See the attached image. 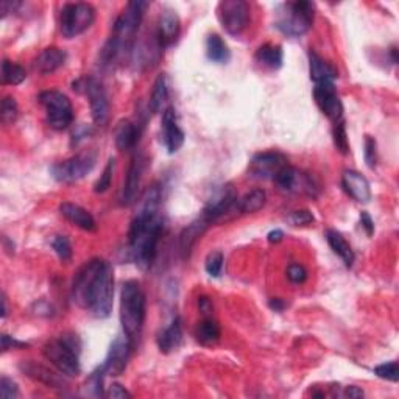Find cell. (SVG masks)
<instances>
[{
	"label": "cell",
	"mask_w": 399,
	"mask_h": 399,
	"mask_svg": "<svg viewBox=\"0 0 399 399\" xmlns=\"http://www.w3.org/2000/svg\"><path fill=\"white\" fill-rule=\"evenodd\" d=\"M332 136H334L335 147H337V150L340 151V153H341V155H348V153H350V141H348L346 125H345V120H343V119L334 124Z\"/></svg>",
	"instance_id": "36"
},
{
	"label": "cell",
	"mask_w": 399,
	"mask_h": 399,
	"mask_svg": "<svg viewBox=\"0 0 399 399\" xmlns=\"http://www.w3.org/2000/svg\"><path fill=\"white\" fill-rule=\"evenodd\" d=\"M106 375L103 366H100L99 370H96L92 375L87 377V381L83 387V393L86 396H92V398H100L103 396V376Z\"/></svg>",
	"instance_id": "35"
},
{
	"label": "cell",
	"mask_w": 399,
	"mask_h": 399,
	"mask_svg": "<svg viewBox=\"0 0 399 399\" xmlns=\"http://www.w3.org/2000/svg\"><path fill=\"white\" fill-rule=\"evenodd\" d=\"M206 55L207 58L217 65H226L231 58L230 49L226 42L219 35H209L206 40Z\"/></svg>",
	"instance_id": "31"
},
{
	"label": "cell",
	"mask_w": 399,
	"mask_h": 399,
	"mask_svg": "<svg viewBox=\"0 0 399 399\" xmlns=\"http://www.w3.org/2000/svg\"><path fill=\"white\" fill-rule=\"evenodd\" d=\"M144 162L145 161L141 155L133 156L122 192H120V205L122 206H131L133 203L137 201L139 189H141L142 173H144Z\"/></svg>",
	"instance_id": "18"
},
{
	"label": "cell",
	"mask_w": 399,
	"mask_h": 399,
	"mask_svg": "<svg viewBox=\"0 0 399 399\" xmlns=\"http://www.w3.org/2000/svg\"><path fill=\"white\" fill-rule=\"evenodd\" d=\"M0 398L2 399H17L19 398V387L15 381L8 377L0 379Z\"/></svg>",
	"instance_id": "44"
},
{
	"label": "cell",
	"mask_w": 399,
	"mask_h": 399,
	"mask_svg": "<svg viewBox=\"0 0 399 399\" xmlns=\"http://www.w3.org/2000/svg\"><path fill=\"white\" fill-rule=\"evenodd\" d=\"M19 368H21L24 375H27L28 377L35 379V381L47 385L50 389H65L69 384L66 379L61 376L62 373L58 375V373L52 371L41 364H36L33 360H24V362H21V365H19Z\"/></svg>",
	"instance_id": "19"
},
{
	"label": "cell",
	"mask_w": 399,
	"mask_h": 399,
	"mask_svg": "<svg viewBox=\"0 0 399 399\" xmlns=\"http://www.w3.org/2000/svg\"><path fill=\"white\" fill-rule=\"evenodd\" d=\"M27 346L28 343H24V341H19L10 337V335L2 334V351H8L10 348H27Z\"/></svg>",
	"instance_id": "47"
},
{
	"label": "cell",
	"mask_w": 399,
	"mask_h": 399,
	"mask_svg": "<svg viewBox=\"0 0 399 399\" xmlns=\"http://www.w3.org/2000/svg\"><path fill=\"white\" fill-rule=\"evenodd\" d=\"M114 167H116V160H114V158H110V161H108V164L105 166L103 172H101V175H100V178L96 181V185H94V192L103 194L111 187Z\"/></svg>",
	"instance_id": "37"
},
{
	"label": "cell",
	"mask_w": 399,
	"mask_h": 399,
	"mask_svg": "<svg viewBox=\"0 0 399 399\" xmlns=\"http://www.w3.org/2000/svg\"><path fill=\"white\" fill-rule=\"evenodd\" d=\"M40 101L46 110L47 124L50 128L62 131L74 122V108L71 100L60 91H44L40 94Z\"/></svg>",
	"instance_id": "7"
},
{
	"label": "cell",
	"mask_w": 399,
	"mask_h": 399,
	"mask_svg": "<svg viewBox=\"0 0 399 399\" xmlns=\"http://www.w3.org/2000/svg\"><path fill=\"white\" fill-rule=\"evenodd\" d=\"M80 353L81 341L75 334L61 335L60 339L47 341L42 348L44 357L65 376H78L81 373Z\"/></svg>",
	"instance_id": "4"
},
{
	"label": "cell",
	"mask_w": 399,
	"mask_h": 399,
	"mask_svg": "<svg viewBox=\"0 0 399 399\" xmlns=\"http://www.w3.org/2000/svg\"><path fill=\"white\" fill-rule=\"evenodd\" d=\"M275 185L281 189L284 192H290V194H306V195H312L316 194V185L314 180L310 178L307 173L300 172L298 169L286 166L282 167L280 172L275 175Z\"/></svg>",
	"instance_id": "12"
},
{
	"label": "cell",
	"mask_w": 399,
	"mask_h": 399,
	"mask_svg": "<svg viewBox=\"0 0 399 399\" xmlns=\"http://www.w3.org/2000/svg\"><path fill=\"white\" fill-rule=\"evenodd\" d=\"M2 304H3V310H2V319H5L6 314H8V306H6V298H5V295L2 296Z\"/></svg>",
	"instance_id": "55"
},
{
	"label": "cell",
	"mask_w": 399,
	"mask_h": 399,
	"mask_svg": "<svg viewBox=\"0 0 399 399\" xmlns=\"http://www.w3.org/2000/svg\"><path fill=\"white\" fill-rule=\"evenodd\" d=\"M341 186L345 192L359 203H368L371 200V187L368 180L356 170H345L341 175Z\"/></svg>",
	"instance_id": "21"
},
{
	"label": "cell",
	"mask_w": 399,
	"mask_h": 399,
	"mask_svg": "<svg viewBox=\"0 0 399 399\" xmlns=\"http://www.w3.org/2000/svg\"><path fill=\"white\" fill-rule=\"evenodd\" d=\"M314 100L316 106L320 108V111L329 120H332L334 124L343 119V105H341V100L337 91H335L334 83L315 85Z\"/></svg>",
	"instance_id": "15"
},
{
	"label": "cell",
	"mask_w": 399,
	"mask_h": 399,
	"mask_svg": "<svg viewBox=\"0 0 399 399\" xmlns=\"http://www.w3.org/2000/svg\"><path fill=\"white\" fill-rule=\"evenodd\" d=\"M234 206H237V195L232 186H221L217 192H215L209 201L206 203L205 209H203V217H205L209 223H212L221 215L230 212Z\"/></svg>",
	"instance_id": "17"
},
{
	"label": "cell",
	"mask_w": 399,
	"mask_h": 399,
	"mask_svg": "<svg viewBox=\"0 0 399 399\" xmlns=\"http://www.w3.org/2000/svg\"><path fill=\"white\" fill-rule=\"evenodd\" d=\"M265 203H267V194L264 189H253L237 201V207L242 214H255L261 211Z\"/></svg>",
	"instance_id": "32"
},
{
	"label": "cell",
	"mask_w": 399,
	"mask_h": 399,
	"mask_svg": "<svg viewBox=\"0 0 399 399\" xmlns=\"http://www.w3.org/2000/svg\"><path fill=\"white\" fill-rule=\"evenodd\" d=\"M198 307H200V312L203 315H207L212 312V301L207 298V296H201L198 298Z\"/></svg>",
	"instance_id": "49"
},
{
	"label": "cell",
	"mask_w": 399,
	"mask_h": 399,
	"mask_svg": "<svg viewBox=\"0 0 399 399\" xmlns=\"http://www.w3.org/2000/svg\"><path fill=\"white\" fill-rule=\"evenodd\" d=\"M161 139L170 155L178 151L185 144V131L180 128L178 117L173 106H169L162 112L161 119Z\"/></svg>",
	"instance_id": "16"
},
{
	"label": "cell",
	"mask_w": 399,
	"mask_h": 399,
	"mask_svg": "<svg viewBox=\"0 0 399 399\" xmlns=\"http://www.w3.org/2000/svg\"><path fill=\"white\" fill-rule=\"evenodd\" d=\"M114 271L103 259H91L74 278L72 300L96 319H108L112 312Z\"/></svg>",
	"instance_id": "2"
},
{
	"label": "cell",
	"mask_w": 399,
	"mask_h": 399,
	"mask_svg": "<svg viewBox=\"0 0 399 399\" xmlns=\"http://www.w3.org/2000/svg\"><path fill=\"white\" fill-rule=\"evenodd\" d=\"M211 225L209 221L203 217L197 219L195 221H192L191 225H187L185 230H182L181 236H180V251H181V256L187 259L191 256L194 245L197 244V240L203 236V232L207 230V226Z\"/></svg>",
	"instance_id": "25"
},
{
	"label": "cell",
	"mask_w": 399,
	"mask_h": 399,
	"mask_svg": "<svg viewBox=\"0 0 399 399\" xmlns=\"http://www.w3.org/2000/svg\"><path fill=\"white\" fill-rule=\"evenodd\" d=\"M74 90L86 94V97L90 99L92 120L96 125L105 126L108 119H110V100H108V94L100 81L94 77L81 78L75 81Z\"/></svg>",
	"instance_id": "9"
},
{
	"label": "cell",
	"mask_w": 399,
	"mask_h": 399,
	"mask_svg": "<svg viewBox=\"0 0 399 399\" xmlns=\"http://www.w3.org/2000/svg\"><path fill=\"white\" fill-rule=\"evenodd\" d=\"M133 343L126 335H119L116 340L111 343L110 351H108V356L105 359V364L101 365L106 375L110 376H120L125 371L126 365H128V360L133 351Z\"/></svg>",
	"instance_id": "14"
},
{
	"label": "cell",
	"mask_w": 399,
	"mask_h": 399,
	"mask_svg": "<svg viewBox=\"0 0 399 399\" xmlns=\"http://www.w3.org/2000/svg\"><path fill=\"white\" fill-rule=\"evenodd\" d=\"M309 74L310 80H312L315 85L334 83V81L339 78L337 69H335L331 62L323 60L320 55L312 52V50L309 52Z\"/></svg>",
	"instance_id": "22"
},
{
	"label": "cell",
	"mask_w": 399,
	"mask_h": 399,
	"mask_svg": "<svg viewBox=\"0 0 399 399\" xmlns=\"http://www.w3.org/2000/svg\"><path fill=\"white\" fill-rule=\"evenodd\" d=\"M105 396L111 398V399H130L131 393L120 384H112Z\"/></svg>",
	"instance_id": "46"
},
{
	"label": "cell",
	"mask_w": 399,
	"mask_h": 399,
	"mask_svg": "<svg viewBox=\"0 0 399 399\" xmlns=\"http://www.w3.org/2000/svg\"><path fill=\"white\" fill-rule=\"evenodd\" d=\"M217 17L228 35L239 36L248 27L250 5L244 0H225L217 6Z\"/></svg>",
	"instance_id": "10"
},
{
	"label": "cell",
	"mask_w": 399,
	"mask_h": 399,
	"mask_svg": "<svg viewBox=\"0 0 399 399\" xmlns=\"http://www.w3.org/2000/svg\"><path fill=\"white\" fill-rule=\"evenodd\" d=\"M27 78V74H25V69L22 66L16 65V62H11L8 60H3L2 62V83L3 85H21L22 81Z\"/></svg>",
	"instance_id": "34"
},
{
	"label": "cell",
	"mask_w": 399,
	"mask_h": 399,
	"mask_svg": "<svg viewBox=\"0 0 399 399\" xmlns=\"http://www.w3.org/2000/svg\"><path fill=\"white\" fill-rule=\"evenodd\" d=\"M287 278L290 282L303 284L307 280V270L301 264H290L287 269Z\"/></svg>",
	"instance_id": "45"
},
{
	"label": "cell",
	"mask_w": 399,
	"mask_h": 399,
	"mask_svg": "<svg viewBox=\"0 0 399 399\" xmlns=\"http://www.w3.org/2000/svg\"><path fill=\"white\" fill-rule=\"evenodd\" d=\"M52 248L60 257V261L67 262L72 259V245L66 236H55L52 239Z\"/></svg>",
	"instance_id": "39"
},
{
	"label": "cell",
	"mask_w": 399,
	"mask_h": 399,
	"mask_svg": "<svg viewBox=\"0 0 399 399\" xmlns=\"http://www.w3.org/2000/svg\"><path fill=\"white\" fill-rule=\"evenodd\" d=\"M220 326L219 323L214 319H209L206 316L205 320H201L197 328H195V339H197L198 343L205 345V346H211L215 345L220 340Z\"/></svg>",
	"instance_id": "30"
},
{
	"label": "cell",
	"mask_w": 399,
	"mask_h": 399,
	"mask_svg": "<svg viewBox=\"0 0 399 399\" xmlns=\"http://www.w3.org/2000/svg\"><path fill=\"white\" fill-rule=\"evenodd\" d=\"M60 212L62 217L71 221L72 225L78 226L80 230L90 231V232L97 230L96 219H94L92 214L87 212L85 207L74 205V203H61Z\"/></svg>",
	"instance_id": "23"
},
{
	"label": "cell",
	"mask_w": 399,
	"mask_h": 399,
	"mask_svg": "<svg viewBox=\"0 0 399 399\" xmlns=\"http://www.w3.org/2000/svg\"><path fill=\"white\" fill-rule=\"evenodd\" d=\"M67 55L65 50L58 47H49L44 49L42 52L37 55V58L33 62L35 71H37L42 75H49L58 71L60 67L65 66Z\"/></svg>",
	"instance_id": "24"
},
{
	"label": "cell",
	"mask_w": 399,
	"mask_h": 399,
	"mask_svg": "<svg viewBox=\"0 0 399 399\" xmlns=\"http://www.w3.org/2000/svg\"><path fill=\"white\" fill-rule=\"evenodd\" d=\"M364 158L366 166L370 169H375L376 162H377V144L376 139L371 136H365V144H364Z\"/></svg>",
	"instance_id": "41"
},
{
	"label": "cell",
	"mask_w": 399,
	"mask_h": 399,
	"mask_svg": "<svg viewBox=\"0 0 399 399\" xmlns=\"http://www.w3.org/2000/svg\"><path fill=\"white\" fill-rule=\"evenodd\" d=\"M375 373H376V376H379L381 379H387V381L398 382V379H399L398 362H387V364L377 365L375 368Z\"/></svg>",
	"instance_id": "42"
},
{
	"label": "cell",
	"mask_w": 399,
	"mask_h": 399,
	"mask_svg": "<svg viewBox=\"0 0 399 399\" xmlns=\"http://www.w3.org/2000/svg\"><path fill=\"white\" fill-rule=\"evenodd\" d=\"M315 5L306 0L281 3L276 10L275 27L290 37L306 35L314 24Z\"/></svg>",
	"instance_id": "5"
},
{
	"label": "cell",
	"mask_w": 399,
	"mask_h": 399,
	"mask_svg": "<svg viewBox=\"0 0 399 399\" xmlns=\"http://www.w3.org/2000/svg\"><path fill=\"white\" fill-rule=\"evenodd\" d=\"M206 273L212 278H219L221 275V269H223V255L220 251L209 253L205 262Z\"/></svg>",
	"instance_id": "40"
},
{
	"label": "cell",
	"mask_w": 399,
	"mask_h": 399,
	"mask_svg": "<svg viewBox=\"0 0 399 399\" xmlns=\"http://www.w3.org/2000/svg\"><path fill=\"white\" fill-rule=\"evenodd\" d=\"M36 314L37 315H52V306L47 303H37L36 304Z\"/></svg>",
	"instance_id": "53"
},
{
	"label": "cell",
	"mask_w": 399,
	"mask_h": 399,
	"mask_svg": "<svg viewBox=\"0 0 399 399\" xmlns=\"http://www.w3.org/2000/svg\"><path fill=\"white\" fill-rule=\"evenodd\" d=\"M287 166V158L280 151H264L251 158L250 173L257 180H273L282 167Z\"/></svg>",
	"instance_id": "13"
},
{
	"label": "cell",
	"mask_w": 399,
	"mask_h": 399,
	"mask_svg": "<svg viewBox=\"0 0 399 399\" xmlns=\"http://www.w3.org/2000/svg\"><path fill=\"white\" fill-rule=\"evenodd\" d=\"M345 396L351 398V399H359V398H364V391L359 387H354V385H351V387L345 389Z\"/></svg>",
	"instance_id": "52"
},
{
	"label": "cell",
	"mask_w": 399,
	"mask_h": 399,
	"mask_svg": "<svg viewBox=\"0 0 399 399\" xmlns=\"http://www.w3.org/2000/svg\"><path fill=\"white\" fill-rule=\"evenodd\" d=\"M161 189L151 186L139 200L137 212L128 230V251L139 269L148 270L155 262L158 244L164 228L160 212Z\"/></svg>",
	"instance_id": "1"
},
{
	"label": "cell",
	"mask_w": 399,
	"mask_h": 399,
	"mask_svg": "<svg viewBox=\"0 0 399 399\" xmlns=\"http://www.w3.org/2000/svg\"><path fill=\"white\" fill-rule=\"evenodd\" d=\"M182 341V323L180 316L170 323L164 331L158 335V348L164 354L173 353L180 348Z\"/></svg>",
	"instance_id": "26"
},
{
	"label": "cell",
	"mask_w": 399,
	"mask_h": 399,
	"mask_svg": "<svg viewBox=\"0 0 399 399\" xmlns=\"http://www.w3.org/2000/svg\"><path fill=\"white\" fill-rule=\"evenodd\" d=\"M289 223H292L294 226H304V225H310L314 223V214L307 211V209H298V211H294L292 214L287 217Z\"/></svg>",
	"instance_id": "43"
},
{
	"label": "cell",
	"mask_w": 399,
	"mask_h": 399,
	"mask_svg": "<svg viewBox=\"0 0 399 399\" xmlns=\"http://www.w3.org/2000/svg\"><path fill=\"white\" fill-rule=\"evenodd\" d=\"M148 6L150 3L144 2V0H133V2H128V5H126L125 10L122 11V15L117 17L116 24H114L111 37L119 41L122 46L133 49V37H135L136 31L139 30V25H141Z\"/></svg>",
	"instance_id": "8"
},
{
	"label": "cell",
	"mask_w": 399,
	"mask_h": 399,
	"mask_svg": "<svg viewBox=\"0 0 399 399\" xmlns=\"http://www.w3.org/2000/svg\"><path fill=\"white\" fill-rule=\"evenodd\" d=\"M181 31V21L180 16L176 15V11L173 10H164L160 16V21H158V28H156V37L160 41L162 49H167L170 46H173L178 40Z\"/></svg>",
	"instance_id": "20"
},
{
	"label": "cell",
	"mask_w": 399,
	"mask_h": 399,
	"mask_svg": "<svg viewBox=\"0 0 399 399\" xmlns=\"http://www.w3.org/2000/svg\"><path fill=\"white\" fill-rule=\"evenodd\" d=\"M282 237H284V232H282L281 230L270 231V232H269V236H267V239H269V242H270V244H278V242H281Z\"/></svg>",
	"instance_id": "54"
},
{
	"label": "cell",
	"mask_w": 399,
	"mask_h": 399,
	"mask_svg": "<svg viewBox=\"0 0 399 399\" xmlns=\"http://www.w3.org/2000/svg\"><path fill=\"white\" fill-rule=\"evenodd\" d=\"M96 21V10L94 6L85 2L66 3L60 15L61 33L67 40L83 35Z\"/></svg>",
	"instance_id": "6"
},
{
	"label": "cell",
	"mask_w": 399,
	"mask_h": 399,
	"mask_svg": "<svg viewBox=\"0 0 399 399\" xmlns=\"http://www.w3.org/2000/svg\"><path fill=\"white\" fill-rule=\"evenodd\" d=\"M360 223H362V228L365 230V232L368 234V236H373V232H375V223H373V220H371L368 212L360 214Z\"/></svg>",
	"instance_id": "48"
},
{
	"label": "cell",
	"mask_w": 399,
	"mask_h": 399,
	"mask_svg": "<svg viewBox=\"0 0 399 399\" xmlns=\"http://www.w3.org/2000/svg\"><path fill=\"white\" fill-rule=\"evenodd\" d=\"M255 58L261 66L270 69V71H278V69H281L284 61L282 47L278 44H264L257 49Z\"/></svg>",
	"instance_id": "28"
},
{
	"label": "cell",
	"mask_w": 399,
	"mask_h": 399,
	"mask_svg": "<svg viewBox=\"0 0 399 399\" xmlns=\"http://www.w3.org/2000/svg\"><path fill=\"white\" fill-rule=\"evenodd\" d=\"M145 323V294L135 280L124 282L120 292V325L133 346L141 339Z\"/></svg>",
	"instance_id": "3"
},
{
	"label": "cell",
	"mask_w": 399,
	"mask_h": 399,
	"mask_svg": "<svg viewBox=\"0 0 399 399\" xmlns=\"http://www.w3.org/2000/svg\"><path fill=\"white\" fill-rule=\"evenodd\" d=\"M21 5L19 2H8V0H3L2 5H0V12H2V17H5L8 12L15 11L17 6Z\"/></svg>",
	"instance_id": "50"
},
{
	"label": "cell",
	"mask_w": 399,
	"mask_h": 399,
	"mask_svg": "<svg viewBox=\"0 0 399 399\" xmlns=\"http://www.w3.org/2000/svg\"><path fill=\"white\" fill-rule=\"evenodd\" d=\"M19 116V108L16 100L12 97H5L2 100V106H0V120L3 125H11L16 122Z\"/></svg>",
	"instance_id": "38"
},
{
	"label": "cell",
	"mask_w": 399,
	"mask_h": 399,
	"mask_svg": "<svg viewBox=\"0 0 399 399\" xmlns=\"http://www.w3.org/2000/svg\"><path fill=\"white\" fill-rule=\"evenodd\" d=\"M97 158L92 153H78L69 160L55 164L50 169L53 178L58 182H75L83 180L96 167Z\"/></svg>",
	"instance_id": "11"
},
{
	"label": "cell",
	"mask_w": 399,
	"mask_h": 399,
	"mask_svg": "<svg viewBox=\"0 0 399 399\" xmlns=\"http://www.w3.org/2000/svg\"><path fill=\"white\" fill-rule=\"evenodd\" d=\"M269 306L275 310V312H282L284 309H286L289 304L284 301V300H281V298H273V300H270V303H269Z\"/></svg>",
	"instance_id": "51"
},
{
	"label": "cell",
	"mask_w": 399,
	"mask_h": 399,
	"mask_svg": "<svg viewBox=\"0 0 399 399\" xmlns=\"http://www.w3.org/2000/svg\"><path fill=\"white\" fill-rule=\"evenodd\" d=\"M139 136H141V128L139 125L133 124L131 120H122L116 126V147L120 151H128L136 147L139 142Z\"/></svg>",
	"instance_id": "27"
},
{
	"label": "cell",
	"mask_w": 399,
	"mask_h": 399,
	"mask_svg": "<svg viewBox=\"0 0 399 399\" xmlns=\"http://www.w3.org/2000/svg\"><path fill=\"white\" fill-rule=\"evenodd\" d=\"M326 240L329 246H331V250L345 262L346 267H351L356 256H354V251L351 248V245L348 244V240L335 230H329L326 232Z\"/></svg>",
	"instance_id": "29"
},
{
	"label": "cell",
	"mask_w": 399,
	"mask_h": 399,
	"mask_svg": "<svg viewBox=\"0 0 399 399\" xmlns=\"http://www.w3.org/2000/svg\"><path fill=\"white\" fill-rule=\"evenodd\" d=\"M169 99V85H167V75L160 74L155 80L153 91H151L150 97V110L153 112H161L164 105Z\"/></svg>",
	"instance_id": "33"
}]
</instances>
